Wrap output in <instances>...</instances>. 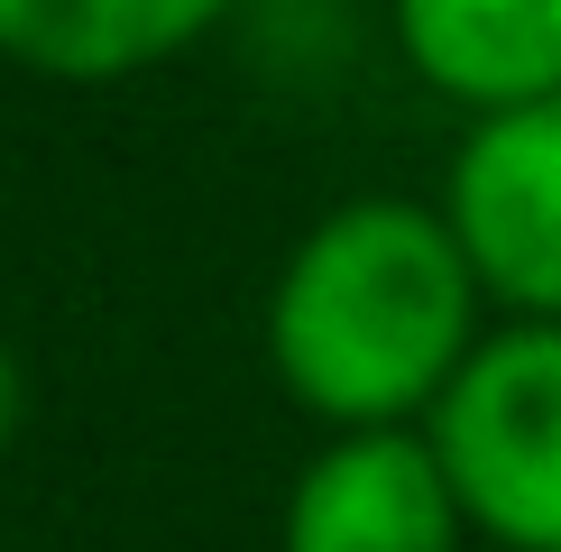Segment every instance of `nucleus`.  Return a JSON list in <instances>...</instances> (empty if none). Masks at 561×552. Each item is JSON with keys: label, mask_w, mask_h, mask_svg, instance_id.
Returning <instances> with one entry per match:
<instances>
[{"label": "nucleus", "mask_w": 561, "mask_h": 552, "mask_svg": "<svg viewBox=\"0 0 561 552\" xmlns=\"http://www.w3.org/2000/svg\"><path fill=\"white\" fill-rule=\"evenodd\" d=\"M470 534L561 552V322H497L424 414Z\"/></svg>", "instance_id": "obj_2"}, {"label": "nucleus", "mask_w": 561, "mask_h": 552, "mask_svg": "<svg viewBox=\"0 0 561 552\" xmlns=\"http://www.w3.org/2000/svg\"><path fill=\"white\" fill-rule=\"evenodd\" d=\"M28 433V368H19V350L0 341V451Z\"/></svg>", "instance_id": "obj_8"}, {"label": "nucleus", "mask_w": 561, "mask_h": 552, "mask_svg": "<svg viewBox=\"0 0 561 552\" xmlns=\"http://www.w3.org/2000/svg\"><path fill=\"white\" fill-rule=\"evenodd\" d=\"M387 46L451 111H516L561 92V0H378Z\"/></svg>", "instance_id": "obj_5"}, {"label": "nucleus", "mask_w": 561, "mask_h": 552, "mask_svg": "<svg viewBox=\"0 0 561 552\" xmlns=\"http://www.w3.org/2000/svg\"><path fill=\"white\" fill-rule=\"evenodd\" d=\"M460 534L470 516L424 424L332 433L295 470L276 516V552H460Z\"/></svg>", "instance_id": "obj_4"}, {"label": "nucleus", "mask_w": 561, "mask_h": 552, "mask_svg": "<svg viewBox=\"0 0 561 552\" xmlns=\"http://www.w3.org/2000/svg\"><path fill=\"white\" fill-rule=\"evenodd\" d=\"M230 19L240 0H0V65L65 92H102L194 56Z\"/></svg>", "instance_id": "obj_6"}, {"label": "nucleus", "mask_w": 561, "mask_h": 552, "mask_svg": "<svg viewBox=\"0 0 561 552\" xmlns=\"http://www.w3.org/2000/svg\"><path fill=\"white\" fill-rule=\"evenodd\" d=\"M488 286L442 203L350 194L286 249L259 313L276 387L332 433L424 424L479 350Z\"/></svg>", "instance_id": "obj_1"}, {"label": "nucleus", "mask_w": 561, "mask_h": 552, "mask_svg": "<svg viewBox=\"0 0 561 552\" xmlns=\"http://www.w3.org/2000/svg\"><path fill=\"white\" fill-rule=\"evenodd\" d=\"M240 37L276 83H332L359 46V0H240Z\"/></svg>", "instance_id": "obj_7"}, {"label": "nucleus", "mask_w": 561, "mask_h": 552, "mask_svg": "<svg viewBox=\"0 0 561 552\" xmlns=\"http://www.w3.org/2000/svg\"><path fill=\"white\" fill-rule=\"evenodd\" d=\"M442 221L506 322H561V92L479 111L442 166Z\"/></svg>", "instance_id": "obj_3"}]
</instances>
